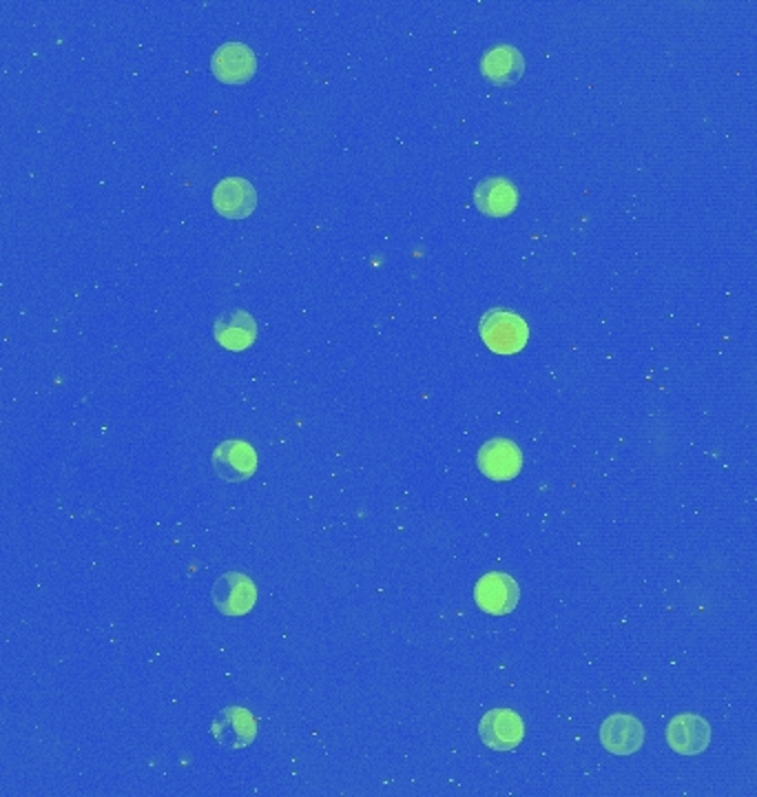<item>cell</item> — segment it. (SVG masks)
Segmentation results:
<instances>
[{
  "instance_id": "ba28073f",
  "label": "cell",
  "mask_w": 757,
  "mask_h": 797,
  "mask_svg": "<svg viewBox=\"0 0 757 797\" xmlns=\"http://www.w3.org/2000/svg\"><path fill=\"white\" fill-rule=\"evenodd\" d=\"M210 69L219 82L241 84L252 77V73L257 69V58L246 44L226 42L212 53Z\"/></svg>"
},
{
  "instance_id": "8992f818",
  "label": "cell",
  "mask_w": 757,
  "mask_h": 797,
  "mask_svg": "<svg viewBox=\"0 0 757 797\" xmlns=\"http://www.w3.org/2000/svg\"><path fill=\"white\" fill-rule=\"evenodd\" d=\"M478 469L491 480H511L522 467L520 447L509 438L487 441L476 456Z\"/></svg>"
},
{
  "instance_id": "5b68a950",
  "label": "cell",
  "mask_w": 757,
  "mask_h": 797,
  "mask_svg": "<svg viewBox=\"0 0 757 797\" xmlns=\"http://www.w3.org/2000/svg\"><path fill=\"white\" fill-rule=\"evenodd\" d=\"M212 469L226 483H241L257 469V454L246 441H224L212 452Z\"/></svg>"
},
{
  "instance_id": "7a4b0ae2",
  "label": "cell",
  "mask_w": 757,
  "mask_h": 797,
  "mask_svg": "<svg viewBox=\"0 0 757 797\" xmlns=\"http://www.w3.org/2000/svg\"><path fill=\"white\" fill-rule=\"evenodd\" d=\"M212 604L224 615H243L257 602L255 582L239 571H226L212 584Z\"/></svg>"
},
{
  "instance_id": "277c9868",
  "label": "cell",
  "mask_w": 757,
  "mask_h": 797,
  "mask_svg": "<svg viewBox=\"0 0 757 797\" xmlns=\"http://www.w3.org/2000/svg\"><path fill=\"white\" fill-rule=\"evenodd\" d=\"M518 596H520V589H518L516 580L500 571L485 573L483 578H478V582L474 587V600H476L478 609L485 613H491V615H502V613L514 611V607L518 604Z\"/></svg>"
},
{
  "instance_id": "8fae6325",
  "label": "cell",
  "mask_w": 757,
  "mask_h": 797,
  "mask_svg": "<svg viewBox=\"0 0 757 797\" xmlns=\"http://www.w3.org/2000/svg\"><path fill=\"white\" fill-rule=\"evenodd\" d=\"M668 746L680 755H697L711 742V728L704 717L693 713L675 715L666 728Z\"/></svg>"
},
{
  "instance_id": "52a82bcc",
  "label": "cell",
  "mask_w": 757,
  "mask_h": 797,
  "mask_svg": "<svg viewBox=\"0 0 757 797\" xmlns=\"http://www.w3.org/2000/svg\"><path fill=\"white\" fill-rule=\"evenodd\" d=\"M210 733L217 744L228 751L248 746L257 735V722L248 708L228 706L210 724Z\"/></svg>"
},
{
  "instance_id": "4fadbf2b",
  "label": "cell",
  "mask_w": 757,
  "mask_h": 797,
  "mask_svg": "<svg viewBox=\"0 0 757 797\" xmlns=\"http://www.w3.org/2000/svg\"><path fill=\"white\" fill-rule=\"evenodd\" d=\"M474 201L485 215L502 217V215H509L516 208L518 195H516V188H514V184L509 179L489 177V179H483L476 186Z\"/></svg>"
},
{
  "instance_id": "7c38bea8",
  "label": "cell",
  "mask_w": 757,
  "mask_h": 797,
  "mask_svg": "<svg viewBox=\"0 0 757 797\" xmlns=\"http://www.w3.org/2000/svg\"><path fill=\"white\" fill-rule=\"evenodd\" d=\"M483 75L494 84H514L525 73V58L509 44H498L483 55Z\"/></svg>"
},
{
  "instance_id": "3957f363",
  "label": "cell",
  "mask_w": 757,
  "mask_h": 797,
  "mask_svg": "<svg viewBox=\"0 0 757 797\" xmlns=\"http://www.w3.org/2000/svg\"><path fill=\"white\" fill-rule=\"evenodd\" d=\"M478 735L494 751H511L525 737V724L511 708H491L480 717Z\"/></svg>"
},
{
  "instance_id": "30bf717a",
  "label": "cell",
  "mask_w": 757,
  "mask_h": 797,
  "mask_svg": "<svg viewBox=\"0 0 757 797\" xmlns=\"http://www.w3.org/2000/svg\"><path fill=\"white\" fill-rule=\"evenodd\" d=\"M600 742L613 755H631L644 744V726L633 715L615 713L602 722Z\"/></svg>"
},
{
  "instance_id": "9c48e42d",
  "label": "cell",
  "mask_w": 757,
  "mask_h": 797,
  "mask_svg": "<svg viewBox=\"0 0 757 797\" xmlns=\"http://www.w3.org/2000/svg\"><path fill=\"white\" fill-rule=\"evenodd\" d=\"M255 186L243 177H224L212 190V206L228 219H243L255 210Z\"/></svg>"
},
{
  "instance_id": "5bb4252c",
  "label": "cell",
  "mask_w": 757,
  "mask_h": 797,
  "mask_svg": "<svg viewBox=\"0 0 757 797\" xmlns=\"http://www.w3.org/2000/svg\"><path fill=\"white\" fill-rule=\"evenodd\" d=\"M257 337V323L246 310H230L215 321V339L226 350H246Z\"/></svg>"
},
{
  "instance_id": "6da1fadb",
  "label": "cell",
  "mask_w": 757,
  "mask_h": 797,
  "mask_svg": "<svg viewBox=\"0 0 757 797\" xmlns=\"http://www.w3.org/2000/svg\"><path fill=\"white\" fill-rule=\"evenodd\" d=\"M480 337L496 354H516L527 345V321L509 310H489L480 319Z\"/></svg>"
}]
</instances>
